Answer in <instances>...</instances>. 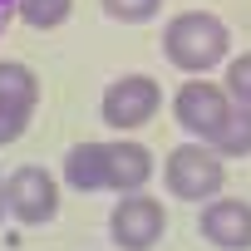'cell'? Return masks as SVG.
<instances>
[{
    "instance_id": "1",
    "label": "cell",
    "mask_w": 251,
    "mask_h": 251,
    "mask_svg": "<svg viewBox=\"0 0 251 251\" xmlns=\"http://www.w3.org/2000/svg\"><path fill=\"white\" fill-rule=\"evenodd\" d=\"M163 59L182 74H212L231 59V25L212 10H182L163 25Z\"/></svg>"
},
{
    "instance_id": "2",
    "label": "cell",
    "mask_w": 251,
    "mask_h": 251,
    "mask_svg": "<svg viewBox=\"0 0 251 251\" xmlns=\"http://www.w3.org/2000/svg\"><path fill=\"white\" fill-rule=\"evenodd\" d=\"M163 187L177 197V202H212L226 192V158L202 143V138H187L168 153L163 163Z\"/></svg>"
},
{
    "instance_id": "3",
    "label": "cell",
    "mask_w": 251,
    "mask_h": 251,
    "mask_svg": "<svg viewBox=\"0 0 251 251\" xmlns=\"http://www.w3.org/2000/svg\"><path fill=\"white\" fill-rule=\"evenodd\" d=\"M158 108H163V84L153 74H118L99 99V118L118 133H138L143 123H153Z\"/></svg>"
},
{
    "instance_id": "4",
    "label": "cell",
    "mask_w": 251,
    "mask_h": 251,
    "mask_svg": "<svg viewBox=\"0 0 251 251\" xmlns=\"http://www.w3.org/2000/svg\"><path fill=\"white\" fill-rule=\"evenodd\" d=\"M168 231V207L153 192H128L108 212V241L113 251H153Z\"/></svg>"
},
{
    "instance_id": "5",
    "label": "cell",
    "mask_w": 251,
    "mask_h": 251,
    "mask_svg": "<svg viewBox=\"0 0 251 251\" xmlns=\"http://www.w3.org/2000/svg\"><path fill=\"white\" fill-rule=\"evenodd\" d=\"M5 202H10V222L45 226L59 217V177L40 163H20L15 173H5Z\"/></svg>"
},
{
    "instance_id": "6",
    "label": "cell",
    "mask_w": 251,
    "mask_h": 251,
    "mask_svg": "<svg viewBox=\"0 0 251 251\" xmlns=\"http://www.w3.org/2000/svg\"><path fill=\"white\" fill-rule=\"evenodd\" d=\"M35 108H40V74L20 59H0V148L30 133Z\"/></svg>"
},
{
    "instance_id": "7",
    "label": "cell",
    "mask_w": 251,
    "mask_h": 251,
    "mask_svg": "<svg viewBox=\"0 0 251 251\" xmlns=\"http://www.w3.org/2000/svg\"><path fill=\"white\" fill-rule=\"evenodd\" d=\"M226 108H231V94H226L222 84L202 79V74L182 79V84H177V94H173V118H177V128H182L187 138H202V143L222 128Z\"/></svg>"
},
{
    "instance_id": "8",
    "label": "cell",
    "mask_w": 251,
    "mask_h": 251,
    "mask_svg": "<svg viewBox=\"0 0 251 251\" xmlns=\"http://www.w3.org/2000/svg\"><path fill=\"white\" fill-rule=\"evenodd\" d=\"M197 231L217 251H251V202H241V197H212V202H202Z\"/></svg>"
},
{
    "instance_id": "9",
    "label": "cell",
    "mask_w": 251,
    "mask_h": 251,
    "mask_svg": "<svg viewBox=\"0 0 251 251\" xmlns=\"http://www.w3.org/2000/svg\"><path fill=\"white\" fill-rule=\"evenodd\" d=\"M153 177V153L133 138H118V143H103V192H143Z\"/></svg>"
},
{
    "instance_id": "10",
    "label": "cell",
    "mask_w": 251,
    "mask_h": 251,
    "mask_svg": "<svg viewBox=\"0 0 251 251\" xmlns=\"http://www.w3.org/2000/svg\"><path fill=\"white\" fill-rule=\"evenodd\" d=\"M64 187L69 192H103V143H74L64 153Z\"/></svg>"
},
{
    "instance_id": "11",
    "label": "cell",
    "mask_w": 251,
    "mask_h": 251,
    "mask_svg": "<svg viewBox=\"0 0 251 251\" xmlns=\"http://www.w3.org/2000/svg\"><path fill=\"white\" fill-rule=\"evenodd\" d=\"M222 158H251V103H231L222 128L207 138Z\"/></svg>"
},
{
    "instance_id": "12",
    "label": "cell",
    "mask_w": 251,
    "mask_h": 251,
    "mask_svg": "<svg viewBox=\"0 0 251 251\" xmlns=\"http://www.w3.org/2000/svg\"><path fill=\"white\" fill-rule=\"evenodd\" d=\"M74 15V0H20V20L30 30H59Z\"/></svg>"
},
{
    "instance_id": "13",
    "label": "cell",
    "mask_w": 251,
    "mask_h": 251,
    "mask_svg": "<svg viewBox=\"0 0 251 251\" xmlns=\"http://www.w3.org/2000/svg\"><path fill=\"white\" fill-rule=\"evenodd\" d=\"M99 10L118 25H148V20H158L163 0H99Z\"/></svg>"
},
{
    "instance_id": "14",
    "label": "cell",
    "mask_w": 251,
    "mask_h": 251,
    "mask_svg": "<svg viewBox=\"0 0 251 251\" xmlns=\"http://www.w3.org/2000/svg\"><path fill=\"white\" fill-rule=\"evenodd\" d=\"M222 89L231 94V103H251V50L246 54H231L222 64Z\"/></svg>"
},
{
    "instance_id": "15",
    "label": "cell",
    "mask_w": 251,
    "mask_h": 251,
    "mask_svg": "<svg viewBox=\"0 0 251 251\" xmlns=\"http://www.w3.org/2000/svg\"><path fill=\"white\" fill-rule=\"evenodd\" d=\"M20 15V0H0V35H5V25Z\"/></svg>"
},
{
    "instance_id": "16",
    "label": "cell",
    "mask_w": 251,
    "mask_h": 251,
    "mask_svg": "<svg viewBox=\"0 0 251 251\" xmlns=\"http://www.w3.org/2000/svg\"><path fill=\"white\" fill-rule=\"evenodd\" d=\"M10 217V202H5V173H0V222Z\"/></svg>"
}]
</instances>
